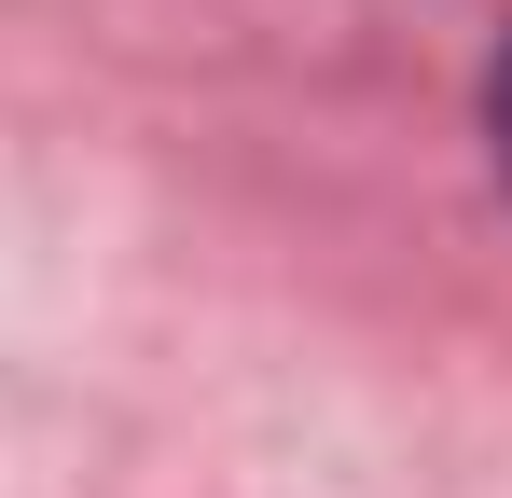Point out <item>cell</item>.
Segmentation results:
<instances>
[{
  "instance_id": "1",
  "label": "cell",
  "mask_w": 512,
  "mask_h": 498,
  "mask_svg": "<svg viewBox=\"0 0 512 498\" xmlns=\"http://www.w3.org/2000/svg\"><path fill=\"white\" fill-rule=\"evenodd\" d=\"M499 166H512V56H499Z\"/></svg>"
}]
</instances>
